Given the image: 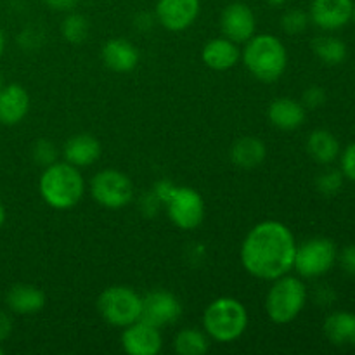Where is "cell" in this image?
I'll list each match as a JSON object with an SVG mask.
<instances>
[{
  "mask_svg": "<svg viewBox=\"0 0 355 355\" xmlns=\"http://www.w3.org/2000/svg\"><path fill=\"white\" fill-rule=\"evenodd\" d=\"M338 259V252L331 239L328 238H312L309 241L297 245L295 253L293 269L298 276L314 279L328 274L333 269Z\"/></svg>",
  "mask_w": 355,
  "mask_h": 355,
  "instance_id": "cell-9",
  "label": "cell"
},
{
  "mask_svg": "<svg viewBox=\"0 0 355 355\" xmlns=\"http://www.w3.org/2000/svg\"><path fill=\"white\" fill-rule=\"evenodd\" d=\"M85 180L78 166L68 162H54L45 166L38 180V191L54 210H71L85 194Z\"/></svg>",
  "mask_w": 355,
  "mask_h": 355,
  "instance_id": "cell-2",
  "label": "cell"
},
{
  "mask_svg": "<svg viewBox=\"0 0 355 355\" xmlns=\"http://www.w3.org/2000/svg\"><path fill=\"white\" fill-rule=\"evenodd\" d=\"M2 87H3V83H2V78H0V89H2Z\"/></svg>",
  "mask_w": 355,
  "mask_h": 355,
  "instance_id": "cell-40",
  "label": "cell"
},
{
  "mask_svg": "<svg viewBox=\"0 0 355 355\" xmlns=\"http://www.w3.org/2000/svg\"><path fill=\"white\" fill-rule=\"evenodd\" d=\"M89 21L82 14L71 12L62 19L61 23V35L69 44H82L89 37Z\"/></svg>",
  "mask_w": 355,
  "mask_h": 355,
  "instance_id": "cell-26",
  "label": "cell"
},
{
  "mask_svg": "<svg viewBox=\"0 0 355 355\" xmlns=\"http://www.w3.org/2000/svg\"><path fill=\"white\" fill-rule=\"evenodd\" d=\"M97 311L110 326L127 328L132 322L141 319L142 297L132 288L114 284L99 295Z\"/></svg>",
  "mask_w": 355,
  "mask_h": 355,
  "instance_id": "cell-7",
  "label": "cell"
},
{
  "mask_svg": "<svg viewBox=\"0 0 355 355\" xmlns=\"http://www.w3.org/2000/svg\"><path fill=\"white\" fill-rule=\"evenodd\" d=\"M12 333V318L7 312L0 311V343L6 342Z\"/></svg>",
  "mask_w": 355,
  "mask_h": 355,
  "instance_id": "cell-34",
  "label": "cell"
},
{
  "mask_svg": "<svg viewBox=\"0 0 355 355\" xmlns=\"http://www.w3.org/2000/svg\"><path fill=\"white\" fill-rule=\"evenodd\" d=\"M324 336L336 347L355 345V314L347 311L328 315L322 326Z\"/></svg>",
  "mask_w": 355,
  "mask_h": 355,
  "instance_id": "cell-21",
  "label": "cell"
},
{
  "mask_svg": "<svg viewBox=\"0 0 355 355\" xmlns=\"http://www.w3.org/2000/svg\"><path fill=\"white\" fill-rule=\"evenodd\" d=\"M309 21L311 17L302 9H288L281 16V28L288 35H300L307 30Z\"/></svg>",
  "mask_w": 355,
  "mask_h": 355,
  "instance_id": "cell-27",
  "label": "cell"
},
{
  "mask_svg": "<svg viewBox=\"0 0 355 355\" xmlns=\"http://www.w3.org/2000/svg\"><path fill=\"white\" fill-rule=\"evenodd\" d=\"M326 103V92L322 87L312 85L309 87L304 92V97H302V104L305 106V110H315V107H321L322 104Z\"/></svg>",
  "mask_w": 355,
  "mask_h": 355,
  "instance_id": "cell-30",
  "label": "cell"
},
{
  "mask_svg": "<svg viewBox=\"0 0 355 355\" xmlns=\"http://www.w3.org/2000/svg\"><path fill=\"white\" fill-rule=\"evenodd\" d=\"M342 173L355 182V142L347 146L342 155Z\"/></svg>",
  "mask_w": 355,
  "mask_h": 355,
  "instance_id": "cell-31",
  "label": "cell"
},
{
  "mask_svg": "<svg viewBox=\"0 0 355 355\" xmlns=\"http://www.w3.org/2000/svg\"><path fill=\"white\" fill-rule=\"evenodd\" d=\"M121 347L130 355H156L163 349V336L158 326L139 321L123 328L121 333Z\"/></svg>",
  "mask_w": 355,
  "mask_h": 355,
  "instance_id": "cell-13",
  "label": "cell"
},
{
  "mask_svg": "<svg viewBox=\"0 0 355 355\" xmlns=\"http://www.w3.org/2000/svg\"><path fill=\"white\" fill-rule=\"evenodd\" d=\"M200 0H158L155 16L165 30L184 31L193 26L200 16Z\"/></svg>",
  "mask_w": 355,
  "mask_h": 355,
  "instance_id": "cell-10",
  "label": "cell"
},
{
  "mask_svg": "<svg viewBox=\"0 0 355 355\" xmlns=\"http://www.w3.org/2000/svg\"><path fill=\"white\" fill-rule=\"evenodd\" d=\"M180 314H182V307H180L179 298L170 291L155 290L142 297L141 319L149 324L163 328L175 322Z\"/></svg>",
  "mask_w": 355,
  "mask_h": 355,
  "instance_id": "cell-12",
  "label": "cell"
},
{
  "mask_svg": "<svg viewBox=\"0 0 355 355\" xmlns=\"http://www.w3.org/2000/svg\"><path fill=\"white\" fill-rule=\"evenodd\" d=\"M241 61L259 82L274 83L284 75L288 51L283 42L270 33L253 35L241 49Z\"/></svg>",
  "mask_w": 355,
  "mask_h": 355,
  "instance_id": "cell-3",
  "label": "cell"
},
{
  "mask_svg": "<svg viewBox=\"0 0 355 355\" xmlns=\"http://www.w3.org/2000/svg\"><path fill=\"white\" fill-rule=\"evenodd\" d=\"M352 17L355 19V3H354V10H352Z\"/></svg>",
  "mask_w": 355,
  "mask_h": 355,
  "instance_id": "cell-38",
  "label": "cell"
},
{
  "mask_svg": "<svg viewBox=\"0 0 355 355\" xmlns=\"http://www.w3.org/2000/svg\"><path fill=\"white\" fill-rule=\"evenodd\" d=\"M248 311L232 297H220L211 302L203 314V328L208 338L218 343H232L245 335L248 328Z\"/></svg>",
  "mask_w": 355,
  "mask_h": 355,
  "instance_id": "cell-4",
  "label": "cell"
},
{
  "mask_svg": "<svg viewBox=\"0 0 355 355\" xmlns=\"http://www.w3.org/2000/svg\"><path fill=\"white\" fill-rule=\"evenodd\" d=\"M318 184L319 193L326 194V196H333V194L340 193L343 186V173L340 170H326L315 180Z\"/></svg>",
  "mask_w": 355,
  "mask_h": 355,
  "instance_id": "cell-28",
  "label": "cell"
},
{
  "mask_svg": "<svg viewBox=\"0 0 355 355\" xmlns=\"http://www.w3.org/2000/svg\"><path fill=\"white\" fill-rule=\"evenodd\" d=\"M338 260H340V266H342V269L345 270L347 274L355 276V246L354 245L343 248V252L340 253Z\"/></svg>",
  "mask_w": 355,
  "mask_h": 355,
  "instance_id": "cell-32",
  "label": "cell"
},
{
  "mask_svg": "<svg viewBox=\"0 0 355 355\" xmlns=\"http://www.w3.org/2000/svg\"><path fill=\"white\" fill-rule=\"evenodd\" d=\"M352 0H312L309 17L318 28L335 31L352 19Z\"/></svg>",
  "mask_w": 355,
  "mask_h": 355,
  "instance_id": "cell-14",
  "label": "cell"
},
{
  "mask_svg": "<svg viewBox=\"0 0 355 355\" xmlns=\"http://www.w3.org/2000/svg\"><path fill=\"white\" fill-rule=\"evenodd\" d=\"M31 156H33V162L37 163V165H42L45 168V166L58 162V149H55L54 142L42 139V141L35 142L33 144Z\"/></svg>",
  "mask_w": 355,
  "mask_h": 355,
  "instance_id": "cell-29",
  "label": "cell"
},
{
  "mask_svg": "<svg viewBox=\"0 0 355 355\" xmlns=\"http://www.w3.org/2000/svg\"><path fill=\"white\" fill-rule=\"evenodd\" d=\"M267 148L266 142L257 137H241L232 144L231 148V162L236 166L245 170L257 168L266 162Z\"/></svg>",
  "mask_w": 355,
  "mask_h": 355,
  "instance_id": "cell-22",
  "label": "cell"
},
{
  "mask_svg": "<svg viewBox=\"0 0 355 355\" xmlns=\"http://www.w3.org/2000/svg\"><path fill=\"white\" fill-rule=\"evenodd\" d=\"M90 196L99 207L120 210L134 200V184L130 177L116 168H104L90 180Z\"/></svg>",
  "mask_w": 355,
  "mask_h": 355,
  "instance_id": "cell-8",
  "label": "cell"
},
{
  "mask_svg": "<svg viewBox=\"0 0 355 355\" xmlns=\"http://www.w3.org/2000/svg\"><path fill=\"white\" fill-rule=\"evenodd\" d=\"M3 49H6V38H3V33L0 31V58L3 54Z\"/></svg>",
  "mask_w": 355,
  "mask_h": 355,
  "instance_id": "cell-36",
  "label": "cell"
},
{
  "mask_svg": "<svg viewBox=\"0 0 355 355\" xmlns=\"http://www.w3.org/2000/svg\"><path fill=\"white\" fill-rule=\"evenodd\" d=\"M270 7H283L288 0H266Z\"/></svg>",
  "mask_w": 355,
  "mask_h": 355,
  "instance_id": "cell-35",
  "label": "cell"
},
{
  "mask_svg": "<svg viewBox=\"0 0 355 355\" xmlns=\"http://www.w3.org/2000/svg\"><path fill=\"white\" fill-rule=\"evenodd\" d=\"M305 106L300 101L290 99V97H279L272 101L267 110V118L270 123L279 130H295L302 127L305 121Z\"/></svg>",
  "mask_w": 355,
  "mask_h": 355,
  "instance_id": "cell-19",
  "label": "cell"
},
{
  "mask_svg": "<svg viewBox=\"0 0 355 355\" xmlns=\"http://www.w3.org/2000/svg\"><path fill=\"white\" fill-rule=\"evenodd\" d=\"M297 241L290 227L276 220L257 224L243 239L241 266L250 276L274 281L293 269Z\"/></svg>",
  "mask_w": 355,
  "mask_h": 355,
  "instance_id": "cell-1",
  "label": "cell"
},
{
  "mask_svg": "<svg viewBox=\"0 0 355 355\" xmlns=\"http://www.w3.org/2000/svg\"><path fill=\"white\" fill-rule=\"evenodd\" d=\"M222 35L236 44H245L255 35L257 19L252 7L245 2H232L225 6L220 16Z\"/></svg>",
  "mask_w": 355,
  "mask_h": 355,
  "instance_id": "cell-11",
  "label": "cell"
},
{
  "mask_svg": "<svg viewBox=\"0 0 355 355\" xmlns=\"http://www.w3.org/2000/svg\"><path fill=\"white\" fill-rule=\"evenodd\" d=\"M210 349V338L196 328L180 329L173 338V350L179 355H203Z\"/></svg>",
  "mask_w": 355,
  "mask_h": 355,
  "instance_id": "cell-24",
  "label": "cell"
},
{
  "mask_svg": "<svg viewBox=\"0 0 355 355\" xmlns=\"http://www.w3.org/2000/svg\"><path fill=\"white\" fill-rule=\"evenodd\" d=\"M45 293L31 284H14L6 295V304L17 315H31L45 307Z\"/></svg>",
  "mask_w": 355,
  "mask_h": 355,
  "instance_id": "cell-20",
  "label": "cell"
},
{
  "mask_svg": "<svg viewBox=\"0 0 355 355\" xmlns=\"http://www.w3.org/2000/svg\"><path fill=\"white\" fill-rule=\"evenodd\" d=\"M155 196L159 203H165L170 222L182 231L200 227L205 220L203 196L193 187L158 182L155 187Z\"/></svg>",
  "mask_w": 355,
  "mask_h": 355,
  "instance_id": "cell-5",
  "label": "cell"
},
{
  "mask_svg": "<svg viewBox=\"0 0 355 355\" xmlns=\"http://www.w3.org/2000/svg\"><path fill=\"white\" fill-rule=\"evenodd\" d=\"M0 355H3V349H2V345H0Z\"/></svg>",
  "mask_w": 355,
  "mask_h": 355,
  "instance_id": "cell-39",
  "label": "cell"
},
{
  "mask_svg": "<svg viewBox=\"0 0 355 355\" xmlns=\"http://www.w3.org/2000/svg\"><path fill=\"white\" fill-rule=\"evenodd\" d=\"M62 156H64V162L78 168H85L99 159L101 142L90 134H76L64 142Z\"/></svg>",
  "mask_w": 355,
  "mask_h": 355,
  "instance_id": "cell-18",
  "label": "cell"
},
{
  "mask_svg": "<svg viewBox=\"0 0 355 355\" xmlns=\"http://www.w3.org/2000/svg\"><path fill=\"white\" fill-rule=\"evenodd\" d=\"M312 51L324 64L336 66L345 61L347 45L336 37H318L312 40Z\"/></svg>",
  "mask_w": 355,
  "mask_h": 355,
  "instance_id": "cell-25",
  "label": "cell"
},
{
  "mask_svg": "<svg viewBox=\"0 0 355 355\" xmlns=\"http://www.w3.org/2000/svg\"><path fill=\"white\" fill-rule=\"evenodd\" d=\"M3 222H6V210H3L2 203H0V229H2Z\"/></svg>",
  "mask_w": 355,
  "mask_h": 355,
  "instance_id": "cell-37",
  "label": "cell"
},
{
  "mask_svg": "<svg viewBox=\"0 0 355 355\" xmlns=\"http://www.w3.org/2000/svg\"><path fill=\"white\" fill-rule=\"evenodd\" d=\"M30 111V96L26 89L10 83L0 89V123L12 127L21 123Z\"/></svg>",
  "mask_w": 355,
  "mask_h": 355,
  "instance_id": "cell-15",
  "label": "cell"
},
{
  "mask_svg": "<svg viewBox=\"0 0 355 355\" xmlns=\"http://www.w3.org/2000/svg\"><path fill=\"white\" fill-rule=\"evenodd\" d=\"M80 0H44V3L47 7H51L52 10H58V12H69L76 7Z\"/></svg>",
  "mask_w": 355,
  "mask_h": 355,
  "instance_id": "cell-33",
  "label": "cell"
},
{
  "mask_svg": "<svg viewBox=\"0 0 355 355\" xmlns=\"http://www.w3.org/2000/svg\"><path fill=\"white\" fill-rule=\"evenodd\" d=\"M307 304V288L300 277L284 276L272 281L266 295L267 318L274 324H290L293 322Z\"/></svg>",
  "mask_w": 355,
  "mask_h": 355,
  "instance_id": "cell-6",
  "label": "cell"
},
{
  "mask_svg": "<svg viewBox=\"0 0 355 355\" xmlns=\"http://www.w3.org/2000/svg\"><path fill=\"white\" fill-rule=\"evenodd\" d=\"M201 59L214 71H227L241 61V49L236 42L225 37H218L205 44L203 51H201Z\"/></svg>",
  "mask_w": 355,
  "mask_h": 355,
  "instance_id": "cell-16",
  "label": "cell"
},
{
  "mask_svg": "<svg viewBox=\"0 0 355 355\" xmlns=\"http://www.w3.org/2000/svg\"><path fill=\"white\" fill-rule=\"evenodd\" d=\"M101 59L111 71L128 73L139 64V51L132 42L123 40V38H113L103 45Z\"/></svg>",
  "mask_w": 355,
  "mask_h": 355,
  "instance_id": "cell-17",
  "label": "cell"
},
{
  "mask_svg": "<svg viewBox=\"0 0 355 355\" xmlns=\"http://www.w3.org/2000/svg\"><path fill=\"white\" fill-rule=\"evenodd\" d=\"M307 153L314 162L321 165H329L340 155V142L329 130L319 128L314 130L307 139Z\"/></svg>",
  "mask_w": 355,
  "mask_h": 355,
  "instance_id": "cell-23",
  "label": "cell"
}]
</instances>
